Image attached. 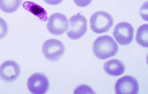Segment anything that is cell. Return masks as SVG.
<instances>
[{
	"label": "cell",
	"mask_w": 148,
	"mask_h": 94,
	"mask_svg": "<svg viewBox=\"0 0 148 94\" xmlns=\"http://www.w3.org/2000/svg\"><path fill=\"white\" fill-rule=\"evenodd\" d=\"M78 93H94L93 89H91L87 85H80V86L77 87L75 90H74V94H78Z\"/></svg>",
	"instance_id": "5bb4252c"
},
{
	"label": "cell",
	"mask_w": 148,
	"mask_h": 94,
	"mask_svg": "<svg viewBox=\"0 0 148 94\" xmlns=\"http://www.w3.org/2000/svg\"><path fill=\"white\" fill-rule=\"evenodd\" d=\"M103 69H104V71H106L108 75L118 76V75H122L124 73L125 66L120 60L112 59V60H108V62L104 63Z\"/></svg>",
	"instance_id": "30bf717a"
},
{
	"label": "cell",
	"mask_w": 148,
	"mask_h": 94,
	"mask_svg": "<svg viewBox=\"0 0 148 94\" xmlns=\"http://www.w3.org/2000/svg\"><path fill=\"white\" fill-rule=\"evenodd\" d=\"M113 17L106 12H96L90 18V26L95 34H104L113 26Z\"/></svg>",
	"instance_id": "7a4b0ae2"
},
{
	"label": "cell",
	"mask_w": 148,
	"mask_h": 94,
	"mask_svg": "<svg viewBox=\"0 0 148 94\" xmlns=\"http://www.w3.org/2000/svg\"><path fill=\"white\" fill-rule=\"evenodd\" d=\"M47 4H50V5H58L63 1V0H44Z\"/></svg>",
	"instance_id": "ac0fdd59"
},
{
	"label": "cell",
	"mask_w": 148,
	"mask_h": 94,
	"mask_svg": "<svg viewBox=\"0 0 148 94\" xmlns=\"http://www.w3.org/2000/svg\"><path fill=\"white\" fill-rule=\"evenodd\" d=\"M113 36L117 44L128 45L134 39V27L128 22H120L115 26Z\"/></svg>",
	"instance_id": "8992f818"
},
{
	"label": "cell",
	"mask_w": 148,
	"mask_h": 94,
	"mask_svg": "<svg viewBox=\"0 0 148 94\" xmlns=\"http://www.w3.org/2000/svg\"><path fill=\"white\" fill-rule=\"evenodd\" d=\"M74 3L79 8H86L92 2V0H73Z\"/></svg>",
	"instance_id": "2e32d148"
},
{
	"label": "cell",
	"mask_w": 148,
	"mask_h": 94,
	"mask_svg": "<svg viewBox=\"0 0 148 94\" xmlns=\"http://www.w3.org/2000/svg\"><path fill=\"white\" fill-rule=\"evenodd\" d=\"M22 0H0V10L4 13H14L21 5Z\"/></svg>",
	"instance_id": "7c38bea8"
},
{
	"label": "cell",
	"mask_w": 148,
	"mask_h": 94,
	"mask_svg": "<svg viewBox=\"0 0 148 94\" xmlns=\"http://www.w3.org/2000/svg\"><path fill=\"white\" fill-rule=\"evenodd\" d=\"M139 91V84L134 76L125 75L119 78L115 84L116 94H137Z\"/></svg>",
	"instance_id": "ba28073f"
},
{
	"label": "cell",
	"mask_w": 148,
	"mask_h": 94,
	"mask_svg": "<svg viewBox=\"0 0 148 94\" xmlns=\"http://www.w3.org/2000/svg\"><path fill=\"white\" fill-rule=\"evenodd\" d=\"M147 3H144V5H143V8H141V16H142V18L144 19V20H147Z\"/></svg>",
	"instance_id": "e0dca14e"
},
{
	"label": "cell",
	"mask_w": 148,
	"mask_h": 94,
	"mask_svg": "<svg viewBox=\"0 0 148 94\" xmlns=\"http://www.w3.org/2000/svg\"><path fill=\"white\" fill-rule=\"evenodd\" d=\"M20 66L13 60H8L0 65V78L4 82L11 83L18 78L20 75Z\"/></svg>",
	"instance_id": "9c48e42d"
},
{
	"label": "cell",
	"mask_w": 148,
	"mask_h": 94,
	"mask_svg": "<svg viewBox=\"0 0 148 94\" xmlns=\"http://www.w3.org/2000/svg\"><path fill=\"white\" fill-rule=\"evenodd\" d=\"M87 19L82 14H76L69 20V30L67 36L72 40H77L84 37L87 32Z\"/></svg>",
	"instance_id": "277c9868"
},
{
	"label": "cell",
	"mask_w": 148,
	"mask_h": 94,
	"mask_svg": "<svg viewBox=\"0 0 148 94\" xmlns=\"http://www.w3.org/2000/svg\"><path fill=\"white\" fill-rule=\"evenodd\" d=\"M27 88L32 94H44L49 88V81L44 73H34L27 80Z\"/></svg>",
	"instance_id": "52a82bcc"
},
{
	"label": "cell",
	"mask_w": 148,
	"mask_h": 94,
	"mask_svg": "<svg viewBox=\"0 0 148 94\" xmlns=\"http://www.w3.org/2000/svg\"><path fill=\"white\" fill-rule=\"evenodd\" d=\"M65 52V46L61 41L50 39L44 42L42 46V54L50 62H58Z\"/></svg>",
	"instance_id": "3957f363"
},
{
	"label": "cell",
	"mask_w": 148,
	"mask_h": 94,
	"mask_svg": "<svg viewBox=\"0 0 148 94\" xmlns=\"http://www.w3.org/2000/svg\"><path fill=\"white\" fill-rule=\"evenodd\" d=\"M69 28V20L67 17L61 13L52 14L48 17L47 20V30L52 35L60 36L63 35Z\"/></svg>",
	"instance_id": "5b68a950"
},
{
	"label": "cell",
	"mask_w": 148,
	"mask_h": 94,
	"mask_svg": "<svg viewBox=\"0 0 148 94\" xmlns=\"http://www.w3.org/2000/svg\"><path fill=\"white\" fill-rule=\"evenodd\" d=\"M118 50V44L110 36H101L93 43V54L97 59H110L117 54Z\"/></svg>",
	"instance_id": "6da1fadb"
},
{
	"label": "cell",
	"mask_w": 148,
	"mask_h": 94,
	"mask_svg": "<svg viewBox=\"0 0 148 94\" xmlns=\"http://www.w3.org/2000/svg\"><path fill=\"white\" fill-rule=\"evenodd\" d=\"M8 32V27L6 22L2 18H0V39H2L6 36Z\"/></svg>",
	"instance_id": "9a60e30c"
},
{
	"label": "cell",
	"mask_w": 148,
	"mask_h": 94,
	"mask_svg": "<svg viewBox=\"0 0 148 94\" xmlns=\"http://www.w3.org/2000/svg\"><path fill=\"white\" fill-rule=\"evenodd\" d=\"M136 41L139 45L143 47L148 46V25L143 24L138 28L137 36H136Z\"/></svg>",
	"instance_id": "4fadbf2b"
},
{
	"label": "cell",
	"mask_w": 148,
	"mask_h": 94,
	"mask_svg": "<svg viewBox=\"0 0 148 94\" xmlns=\"http://www.w3.org/2000/svg\"><path fill=\"white\" fill-rule=\"evenodd\" d=\"M23 8L24 10L32 13L34 16L38 17L41 21H47L48 20V15L46 10L37 3L32 2V1H25L23 3Z\"/></svg>",
	"instance_id": "8fae6325"
}]
</instances>
